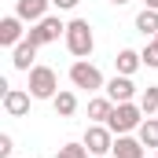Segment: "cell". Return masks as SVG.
Segmentation results:
<instances>
[{"mask_svg":"<svg viewBox=\"0 0 158 158\" xmlns=\"http://www.w3.org/2000/svg\"><path fill=\"white\" fill-rule=\"evenodd\" d=\"M66 52L74 55V59H88L92 55V48H96V33H92V26H88V19H70L66 22Z\"/></svg>","mask_w":158,"mask_h":158,"instance_id":"cell-1","label":"cell"},{"mask_svg":"<svg viewBox=\"0 0 158 158\" xmlns=\"http://www.w3.org/2000/svg\"><path fill=\"white\" fill-rule=\"evenodd\" d=\"M143 118H147V114L140 110V103H114V114L107 118V129H110L114 136H129L132 129H140Z\"/></svg>","mask_w":158,"mask_h":158,"instance_id":"cell-2","label":"cell"},{"mask_svg":"<svg viewBox=\"0 0 158 158\" xmlns=\"http://www.w3.org/2000/svg\"><path fill=\"white\" fill-rule=\"evenodd\" d=\"M70 85H74V88H85V92H99V88H107L99 66L88 63V59H77V63L70 66Z\"/></svg>","mask_w":158,"mask_h":158,"instance_id":"cell-3","label":"cell"},{"mask_svg":"<svg viewBox=\"0 0 158 158\" xmlns=\"http://www.w3.org/2000/svg\"><path fill=\"white\" fill-rule=\"evenodd\" d=\"M26 37L33 40L37 48H44V44H52V40L66 37V22H63L59 15H44L40 22H33V26H30V33H26Z\"/></svg>","mask_w":158,"mask_h":158,"instance_id":"cell-4","label":"cell"},{"mask_svg":"<svg viewBox=\"0 0 158 158\" xmlns=\"http://www.w3.org/2000/svg\"><path fill=\"white\" fill-rule=\"evenodd\" d=\"M55 92H59V77H55V70L37 63V66L30 70V96H33V99H55Z\"/></svg>","mask_w":158,"mask_h":158,"instance_id":"cell-5","label":"cell"},{"mask_svg":"<svg viewBox=\"0 0 158 158\" xmlns=\"http://www.w3.org/2000/svg\"><path fill=\"white\" fill-rule=\"evenodd\" d=\"M81 143L88 147V155L99 158V155H110L114 151V132L107 129V125H99V121H92L88 129H85V136H81Z\"/></svg>","mask_w":158,"mask_h":158,"instance_id":"cell-6","label":"cell"},{"mask_svg":"<svg viewBox=\"0 0 158 158\" xmlns=\"http://www.w3.org/2000/svg\"><path fill=\"white\" fill-rule=\"evenodd\" d=\"M30 88H7L4 92V114L7 118H22V114H30Z\"/></svg>","mask_w":158,"mask_h":158,"instance_id":"cell-7","label":"cell"},{"mask_svg":"<svg viewBox=\"0 0 158 158\" xmlns=\"http://www.w3.org/2000/svg\"><path fill=\"white\" fill-rule=\"evenodd\" d=\"M114 103H132L136 99V85H132V77H125V74H114V77L107 81V88H103Z\"/></svg>","mask_w":158,"mask_h":158,"instance_id":"cell-8","label":"cell"},{"mask_svg":"<svg viewBox=\"0 0 158 158\" xmlns=\"http://www.w3.org/2000/svg\"><path fill=\"white\" fill-rule=\"evenodd\" d=\"M33 59H37V44H33L30 37L22 40V44H15V48H11V66H15V70H22V74H30V70L37 66Z\"/></svg>","mask_w":158,"mask_h":158,"instance_id":"cell-9","label":"cell"},{"mask_svg":"<svg viewBox=\"0 0 158 158\" xmlns=\"http://www.w3.org/2000/svg\"><path fill=\"white\" fill-rule=\"evenodd\" d=\"M48 7H52V0H15V15L22 22H30V26L48 15Z\"/></svg>","mask_w":158,"mask_h":158,"instance_id":"cell-10","label":"cell"},{"mask_svg":"<svg viewBox=\"0 0 158 158\" xmlns=\"http://www.w3.org/2000/svg\"><path fill=\"white\" fill-rule=\"evenodd\" d=\"M26 33H22V19L19 15H7V19H0V44L4 48H15V44H22Z\"/></svg>","mask_w":158,"mask_h":158,"instance_id":"cell-11","label":"cell"},{"mask_svg":"<svg viewBox=\"0 0 158 158\" xmlns=\"http://www.w3.org/2000/svg\"><path fill=\"white\" fill-rule=\"evenodd\" d=\"M140 66H143V55H140L136 48H121L118 55H114V70H118V74H125V77H132Z\"/></svg>","mask_w":158,"mask_h":158,"instance_id":"cell-12","label":"cell"},{"mask_svg":"<svg viewBox=\"0 0 158 158\" xmlns=\"http://www.w3.org/2000/svg\"><path fill=\"white\" fill-rule=\"evenodd\" d=\"M52 107H55L59 118H74V114H77V96H74L70 88H59L55 99H52Z\"/></svg>","mask_w":158,"mask_h":158,"instance_id":"cell-13","label":"cell"},{"mask_svg":"<svg viewBox=\"0 0 158 158\" xmlns=\"http://www.w3.org/2000/svg\"><path fill=\"white\" fill-rule=\"evenodd\" d=\"M114 158H143V143L132 136H114Z\"/></svg>","mask_w":158,"mask_h":158,"instance_id":"cell-14","label":"cell"},{"mask_svg":"<svg viewBox=\"0 0 158 158\" xmlns=\"http://www.w3.org/2000/svg\"><path fill=\"white\" fill-rule=\"evenodd\" d=\"M110 114H114V99H110V96H96V99H88V118H92V121L107 125Z\"/></svg>","mask_w":158,"mask_h":158,"instance_id":"cell-15","label":"cell"},{"mask_svg":"<svg viewBox=\"0 0 158 158\" xmlns=\"http://www.w3.org/2000/svg\"><path fill=\"white\" fill-rule=\"evenodd\" d=\"M136 140H140L143 147L158 151V118H143V121H140V129H136Z\"/></svg>","mask_w":158,"mask_h":158,"instance_id":"cell-16","label":"cell"},{"mask_svg":"<svg viewBox=\"0 0 158 158\" xmlns=\"http://www.w3.org/2000/svg\"><path fill=\"white\" fill-rule=\"evenodd\" d=\"M136 30H140V33H143L147 40L158 33V11H155V7H143V11L136 15Z\"/></svg>","mask_w":158,"mask_h":158,"instance_id":"cell-17","label":"cell"},{"mask_svg":"<svg viewBox=\"0 0 158 158\" xmlns=\"http://www.w3.org/2000/svg\"><path fill=\"white\" fill-rule=\"evenodd\" d=\"M140 110H143L147 118L158 114V85H147V88L140 92Z\"/></svg>","mask_w":158,"mask_h":158,"instance_id":"cell-18","label":"cell"},{"mask_svg":"<svg viewBox=\"0 0 158 158\" xmlns=\"http://www.w3.org/2000/svg\"><path fill=\"white\" fill-rule=\"evenodd\" d=\"M140 55H143V66H151V70H158V33H155L151 40H147V48H143Z\"/></svg>","mask_w":158,"mask_h":158,"instance_id":"cell-19","label":"cell"},{"mask_svg":"<svg viewBox=\"0 0 158 158\" xmlns=\"http://www.w3.org/2000/svg\"><path fill=\"white\" fill-rule=\"evenodd\" d=\"M55 158H88V147L85 143H63L55 151Z\"/></svg>","mask_w":158,"mask_h":158,"instance_id":"cell-20","label":"cell"},{"mask_svg":"<svg viewBox=\"0 0 158 158\" xmlns=\"http://www.w3.org/2000/svg\"><path fill=\"white\" fill-rule=\"evenodd\" d=\"M11 151H15V140L7 132H0V158H11Z\"/></svg>","mask_w":158,"mask_h":158,"instance_id":"cell-21","label":"cell"},{"mask_svg":"<svg viewBox=\"0 0 158 158\" xmlns=\"http://www.w3.org/2000/svg\"><path fill=\"white\" fill-rule=\"evenodd\" d=\"M81 0H52V7H59V11H74Z\"/></svg>","mask_w":158,"mask_h":158,"instance_id":"cell-22","label":"cell"},{"mask_svg":"<svg viewBox=\"0 0 158 158\" xmlns=\"http://www.w3.org/2000/svg\"><path fill=\"white\" fill-rule=\"evenodd\" d=\"M143 7H155V11H158V0H143Z\"/></svg>","mask_w":158,"mask_h":158,"instance_id":"cell-23","label":"cell"},{"mask_svg":"<svg viewBox=\"0 0 158 158\" xmlns=\"http://www.w3.org/2000/svg\"><path fill=\"white\" fill-rule=\"evenodd\" d=\"M110 4H118V7H121V4H129V0H110Z\"/></svg>","mask_w":158,"mask_h":158,"instance_id":"cell-24","label":"cell"},{"mask_svg":"<svg viewBox=\"0 0 158 158\" xmlns=\"http://www.w3.org/2000/svg\"><path fill=\"white\" fill-rule=\"evenodd\" d=\"M99 158H107V155H99Z\"/></svg>","mask_w":158,"mask_h":158,"instance_id":"cell-25","label":"cell"},{"mask_svg":"<svg viewBox=\"0 0 158 158\" xmlns=\"http://www.w3.org/2000/svg\"><path fill=\"white\" fill-rule=\"evenodd\" d=\"M155 158H158V151H155Z\"/></svg>","mask_w":158,"mask_h":158,"instance_id":"cell-26","label":"cell"}]
</instances>
